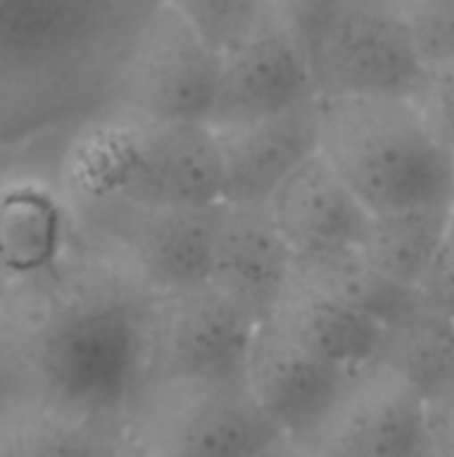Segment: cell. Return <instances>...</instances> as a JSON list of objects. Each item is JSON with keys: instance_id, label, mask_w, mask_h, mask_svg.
Segmentation results:
<instances>
[{"instance_id": "1", "label": "cell", "mask_w": 454, "mask_h": 457, "mask_svg": "<svg viewBox=\"0 0 454 457\" xmlns=\"http://www.w3.org/2000/svg\"><path fill=\"white\" fill-rule=\"evenodd\" d=\"M158 303L80 222L56 262L0 276V439H123L153 380Z\"/></svg>"}, {"instance_id": "2", "label": "cell", "mask_w": 454, "mask_h": 457, "mask_svg": "<svg viewBox=\"0 0 454 457\" xmlns=\"http://www.w3.org/2000/svg\"><path fill=\"white\" fill-rule=\"evenodd\" d=\"M161 0H8L0 19V150L72 134L110 104L115 72Z\"/></svg>"}, {"instance_id": "3", "label": "cell", "mask_w": 454, "mask_h": 457, "mask_svg": "<svg viewBox=\"0 0 454 457\" xmlns=\"http://www.w3.org/2000/svg\"><path fill=\"white\" fill-rule=\"evenodd\" d=\"M56 185L78 214L222 204L214 129L104 107L67 137Z\"/></svg>"}, {"instance_id": "4", "label": "cell", "mask_w": 454, "mask_h": 457, "mask_svg": "<svg viewBox=\"0 0 454 457\" xmlns=\"http://www.w3.org/2000/svg\"><path fill=\"white\" fill-rule=\"evenodd\" d=\"M321 153L372 214L452 204L454 150L412 96L318 94Z\"/></svg>"}, {"instance_id": "5", "label": "cell", "mask_w": 454, "mask_h": 457, "mask_svg": "<svg viewBox=\"0 0 454 457\" xmlns=\"http://www.w3.org/2000/svg\"><path fill=\"white\" fill-rule=\"evenodd\" d=\"M123 442L153 455H273L289 450L249 383L153 378L134 399Z\"/></svg>"}, {"instance_id": "6", "label": "cell", "mask_w": 454, "mask_h": 457, "mask_svg": "<svg viewBox=\"0 0 454 457\" xmlns=\"http://www.w3.org/2000/svg\"><path fill=\"white\" fill-rule=\"evenodd\" d=\"M217 51L169 0H161L131 40L110 104L155 120L209 123L217 102Z\"/></svg>"}, {"instance_id": "7", "label": "cell", "mask_w": 454, "mask_h": 457, "mask_svg": "<svg viewBox=\"0 0 454 457\" xmlns=\"http://www.w3.org/2000/svg\"><path fill=\"white\" fill-rule=\"evenodd\" d=\"M75 212V209H72ZM222 204L78 214L83 233L126 265L155 295L211 281Z\"/></svg>"}, {"instance_id": "8", "label": "cell", "mask_w": 454, "mask_h": 457, "mask_svg": "<svg viewBox=\"0 0 454 457\" xmlns=\"http://www.w3.org/2000/svg\"><path fill=\"white\" fill-rule=\"evenodd\" d=\"M425 70L399 0H345L316 56L318 94L412 96Z\"/></svg>"}, {"instance_id": "9", "label": "cell", "mask_w": 454, "mask_h": 457, "mask_svg": "<svg viewBox=\"0 0 454 457\" xmlns=\"http://www.w3.org/2000/svg\"><path fill=\"white\" fill-rule=\"evenodd\" d=\"M257 327L211 281L161 295L153 378L244 383Z\"/></svg>"}, {"instance_id": "10", "label": "cell", "mask_w": 454, "mask_h": 457, "mask_svg": "<svg viewBox=\"0 0 454 457\" xmlns=\"http://www.w3.org/2000/svg\"><path fill=\"white\" fill-rule=\"evenodd\" d=\"M359 375L361 372L334 367L302 351L265 321L257 327L252 343L246 383L260 410L286 439L289 450L308 453Z\"/></svg>"}, {"instance_id": "11", "label": "cell", "mask_w": 454, "mask_h": 457, "mask_svg": "<svg viewBox=\"0 0 454 457\" xmlns=\"http://www.w3.org/2000/svg\"><path fill=\"white\" fill-rule=\"evenodd\" d=\"M313 455L412 457L436 453L431 404L391 367L377 361L359 375Z\"/></svg>"}, {"instance_id": "12", "label": "cell", "mask_w": 454, "mask_h": 457, "mask_svg": "<svg viewBox=\"0 0 454 457\" xmlns=\"http://www.w3.org/2000/svg\"><path fill=\"white\" fill-rule=\"evenodd\" d=\"M318 96L316 64L276 8L222 51L211 126L273 115Z\"/></svg>"}, {"instance_id": "13", "label": "cell", "mask_w": 454, "mask_h": 457, "mask_svg": "<svg viewBox=\"0 0 454 457\" xmlns=\"http://www.w3.org/2000/svg\"><path fill=\"white\" fill-rule=\"evenodd\" d=\"M211 129L222 166V204L268 206L284 179L321 150L318 96L273 115Z\"/></svg>"}, {"instance_id": "14", "label": "cell", "mask_w": 454, "mask_h": 457, "mask_svg": "<svg viewBox=\"0 0 454 457\" xmlns=\"http://www.w3.org/2000/svg\"><path fill=\"white\" fill-rule=\"evenodd\" d=\"M294 249L273 222L268 206L222 204L211 284L257 324L276 316L294 284Z\"/></svg>"}, {"instance_id": "15", "label": "cell", "mask_w": 454, "mask_h": 457, "mask_svg": "<svg viewBox=\"0 0 454 457\" xmlns=\"http://www.w3.org/2000/svg\"><path fill=\"white\" fill-rule=\"evenodd\" d=\"M268 212L297 257L356 246L372 212L318 150L268 201Z\"/></svg>"}, {"instance_id": "16", "label": "cell", "mask_w": 454, "mask_h": 457, "mask_svg": "<svg viewBox=\"0 0 454 457\" xmlns=\"http://www.w3.org/2000/svg\"><path fill=\"white\" fill-rule=\"evenodd\" d=\"M268 324L302 351L351 372H367L375 367L383 359L388 340V324L380 319L300 284H292Z\"/></svg>"}, {"instance_id": "17", "label": "cell", "mask_w": 454, "mask_h": 457, "mask_svg": "<svg viewBox=\"0 0 454 457\" xmlns=\"http://www.w3.org/2000/svg\"><path fill=\"white\" fill-rule=\"evenodd\" d=\"M294 284L369 313L388 327L399 324L423 305L417 289L401 287L385 276L367 257L361 244L297 257Z\"/></svg>"}, {"instance_id": "18", "label": "cell", "mask_w": 454, "mask_h": 457, "mask_svg": "<svg viewBox=\"0 0 454 457\" xmlns=\"http://www.w3.org/2000/svg\"><path fill=\"white\" fill-rule=\"evenodd\" d=\"M380 361L404 378L431 410L452 404L454 316L420 305L415 313L388 327Z\"/></svg>"}, {"instance_id": "19", "label": "cell", "mask_w": 454, "mask_h": 457, "mask_svg": "<svg viewBox=\"0 0 454 457\" xmlns=\"http://www.w3.org/2000/svg\"><path fill=\"white\" fill-rule=\"evenodd\" d=\"M454 204L372 214L361 249L396 284L417 289L444 241Z\"/></svg>"}, {"instance_id": "20", "label": "cell", "mask_w": 454, "mask_h": 457, "mask_svg": "<svg viewBox=\"0 0 454 457\" xmlns=\"http://www.w3.org/2000/svg\"><path fill=\"white\" fill-rule=\"evenodd\" d=\"M217 51L241 43L270 11L273 0H169Z\"/></svg>"}, {"instance_id": "21", "label": "cell", "mask_w": 454, "mask_h": 457, "mask_svg": "<svg viewBox=\"0 0 454 457\" xmlns=\"http://www.w3.org/2000/svg\"><path fill=\"white\" fill-rule=\"evenodd\" d=\"M425 64L454 56V0H399Z\"/></svg>"}, {"instance_id": "22", "label": "cell", "mask_w": 454, "mask_h": 457, "mask_svg": "<svg viewBox=\"0 0 454 457\" xmlns=\"http://www.w3.org/2000/svg\"><path fill=\"white\" fill-rule=\"evenodd\" d=\"M343 3L345 0H273V8L316 64V56L337 21Z\"/></svg>"}, {"instance_id": "23", "label": "cell", "mask_w": 454, "mask_h": 457, "mask_svg": "<svg viewBox=\"0 0 454 457\" xmlns=\"http://www.w3.org/2000/svg\"><path fill=\"white\" fill-rule=\"evenodd\" d=\"M412 99L439 139L454 150V56L439 64H428Z\"/></svg>"}, {"instance_id": "24", "label": "cell", "mask_w": 454, "mask_h": 457, "mask_svg": "<svg viewBox=\"0 0 454 457\" xmlns=\"http://www.w3.org/2000/svg\"><path fill=\"white\" fill-rule=\"evenodd\" d=\"M417 295L425 308L454 316V209L450 228L444 233V241H442L423 284L417 287Z\"/></svg>"}, {"instance_id": "25", "label": "cell", "mask_w": 454, "mask_h": 457, "mask_svg": "<svg viewBox=\"0 0 454 457\" xmlns=\"http://www.w3.org/2000/svg\"><path fill=\"white\" fill-rule=\"evenodd\" d=\"M452 204H454V163H452Z\"/></svg>"}, {"instance_id": "26", "label": "cell", "mask_w": 454, "mask_h": 457, "mask_svg": "<svg viewBox=\"0 0 454 457\" xmlns=\"http://www.w3.org/2000/svg\"><path fill=\"white\" fill-rule=\"evenodd\" d=\"M0 179H3V171H0Z\"/></svg>"}]
</instances>
